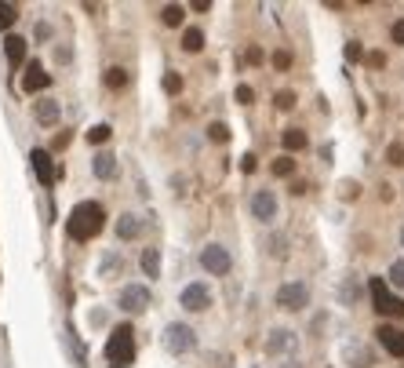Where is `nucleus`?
<instances>
[{"label": "nucleus", "instance_id": "1", "mask_svg": "<svg viewBox=\"0 0 404 368\" xmlns=\"http://www.w3.org/2000/svg\"><path fill=\"white\" fill-rule=\"evenodd\" d=\"M102 222H106V208L99 201H80L66 219V233L73 241H88V237L102 230Z\"/></svg>", "mask_w": 404, "mask_h": 368}, {"label": "nucleus", "instance_id": "2", "mask_svg": "<svg viewBox=\"0 0 404 368\" xmlns=\"http://www.w3.org/2000/svg\"><path fill=\"white\" fill-rule=\"evenodd\" d=\"M106 358L113 361V368H124L135 361V328L132 325H117L106 339Z\"/></svg>", "mask_w": 404, "mask_h": 368}, {"label": "nucleus", "instance_id": "3", "mask_svg": "<svg viewBox=\"0 0 404 368\" xmlns=\"http://www.w3.org/2000/svg\"><path fill=\"white\" fill-rule=\"evenodd\" d=\"M368 292H371V307H375L382 317H397V321H401V317H404V299L401 296H394L390 292V288H386V281H371L368 284Z\"/></svg>", "mask_w": 404, "mask_h": 368}, {"label": "nucleus", "instance_id": "4", "mask_svg": "<svg viewBox=\"0 0 404 368\" xmlns=\"http://www.w3.org/2000/svg\"><path fill=\"white\" fill-rule=\"evenodd\" d=\"M201 266L208 270V274L222 277V274H230L233 259H230V252H226L222 245H204V252H201Z\"/></svg>", "mask_w": 404, "mask_h": 368}, {"label": "nucleus", "instance_id": "5", "mask_svg": "<svg viewBox=\"0 0 404 368\" xmlns=\"http://www.w3.org/2000/svg\"><path fill=\"white\" fill-rule=\"evenodd\" d=\"M117 307L124 314H142V310L150 307V288L146 284H127L124 292H121V299H117Z\"/></svg>", "mask_w": 404, "mask_h": 368}, {"label": "nucleus", "instance_id": "6", "mask_svg": "<svg viewBox=\"0 0 404 368\" xmlns=\"http://www.w3.org/2000/svg\"><path fill=\"white\" fill-rule=\"evenodd\" d=\"M193 343H197V335H193L189 325H168L164 346L171 350V354H186V350H193Z\"/></svg>", "mask_w": 404, "mask_h": 368}, {"label": "nucleus", "instance_id": "7", "mask_svg": "<svg viewBox=\"0 0 404 368\" xmlns=\"http://www.w3.org/2000/svg\"><path fill=\"white\" fill-rule=\"evenodd\" d=\"M277 302L284 310H302L306 302H310V288H306L302 281H292V284H281L277 292Z\"/></svg>", "mask_w": 404, "mask_h": 368}, {"label": "nucleus", "instance_id": "8", "mask_svg": "<svg viewBox=\"0 0 404 368\" xmlns=\"http://www.w3.org/2000/svg\"><path fill=\"white\" fill-rule=\"evenodd\" d=\"M29 164H33L40 186H55L59 168H55V161H52V153H47V150H29Z\"/></svg>", "mask_w": 404, "mask_h": 368}, {"label": "nucleus", "instance_id": "9", "mask_svg": "<svg viewBox=\"0 0 404 368\" xmlns=\"http://www.w3.org/2000/svg\"><path fill=\"white\" fill-rule=\"evenodd\" d=\"M179 302H182V307H186L189 314H201V310H208V307H212V292H208L204 284H186Z\"/></svg>", "mask_w": 404, "mask_h": 368}, {"label": "nucleus", "instance_id": "10", "mask_svg": "<svg viewBox=\"0 0 404 368\" xmlns=\"http://www.w3.org/2000/svg\"><path fill=\"white\" fill-rule=\"evenodd\" d=\"M52 88V73H47L40 62H29V70L22 73V91L33 95V91H47Z\"/></svg>", "mask_w": 404, "mask_h": 368}, {"label": "nucleus", "instance_id": "11", "mask_svg": "<svg viewBox=\"0 0 404 368\" xmlns=\"http://www.w3.org/2000/svg\"><path fill=\"white\" fill-rule=\"evenodd\" d=\"M379 343L386 354L394 358H404V328H394V325H379Z\"/></svg>", "mask_w": 404, "mask_h": 368}, {"label": "nucleus", "instance_id": "12", "mask_svg": "<svg viewBox=\"0 0 404 368\" xmlns=\"http://www.w3.org/2000/svg\"><path fill=\"white\" fill-rule=\"evenodd\" d=\"M251 215L270 222L273 215H277V197L270 194V190H258V194H251Z\"/></svg>", "mask_w": 404, "mask_h": 368}, {"label": "nucleus", "instance_id": "13", "mask_svg": "<svg viewBox=\"0 0 404 368\" xmlns=\"http://www.w3.org/2000/svg\"><path fill=\"white\" fill-rule=\"evenodd\" d=\"M33 117L40 128H55L59 124V99H37L33 102Z\"/></svg>", "mask_w": 404, "mask_h": 368}, {"label": "nucleus", "instance_id": "14", "mask_svg": "<svg viewBox=\"0 0 404 368\" xmlns=\"http://www.w3.org/2000/svg\"><path fill=\"white\" fill-rule=\"evenodd\" d=\"M91 171L99 175L102 183H113V179L121 175V164H117V157H113V153H99V157L91 161Z\"/></svg>", "mask_w": 404, "mask_h": 368}, {"label": "nucleus", "instance_id": "15", "mask_svg": "<svg viewBox=\"0 0 404 368\" xmlns=\"http://www.w3.org/2000/svg\"><path fill=\"white\" fill-rule=\"evenodd\" d=\"M26 47H29V40H26V37H19V33H8V40H4V52H8V62H11V66H22Z\"/></svg>", "mask_w": 404, "mask_h": 368}, {"label": "nucleus", "instance_id": "16", "mask_svg": "<svg viewBox=\"0 0 404 368\" xmlns=\"http://www.w3.org/2000/svg\"><path fill=\"white\" fill-rule=\"evenodd\" d=\"M142 274L146 277H160V252L157 248H142Z\"/></svg>", "mask_w": 404, "mask_h": 368}, {"label": "nucleus", "instance_id": "17", "mask_svg": "<svg viewBox=\"0 0 404 368\" xmlns=\"http://www.w3.org/2000/svg\"><path fill=\"white\" fill-rule=\"evenodd\" d=\"M182 52H189V55H197V52H204V29H186L182 33Z\"/></svg>", "mask_w": 404, "mask_h": 368}, {"label": "nucleus", "instance_id": "18", "mask_svg": "<svg viewBox=\"0 0 404 368\" xmlns=\"http://www.w3.org/2000/svg\"><path fill=\"white\" fill-rule=\"evenodd\" d=\"M182 19H186L182 4H164V8H160V22H164V26H182Z\"/></svg>", "mask_w": 404, "mask_h": 368}, {"label": "nucleus", "instance_id": "19", "mask_svg": "<svg viewBox=\"0 0 404 368\" xmlns=\"http://www.w3.org/2000/svg\"><path fill=\"white\" fill-rule=\"evenodd\" d=\"M117 237H124V241H135V237H139V219L135 215H121L117 219Z\"/></svg>", "mask_w": 404, "mask_h": 368}, {"label": "nucleus", "instance_id": "20", "mask_svg": "<svg viewBox=\"0 0 404 368\" xmlns=\"http://www.w3.org/2000/svg\"><path fill=\"white\" fill-rule=\"evenodd\" d=\"M106 88H109V91L127 88V70H124V66H109V70H106Z\"/></svg>", "mask_w": 404, "mask_h": 368}, {"label": "nucleus", "instance_id": "21", "mask_svg": "<svg viewBox=\"0 0 404 368\" xmlns=\"http://www.w3.org/2000/svg\"><path fill=\"white\" fill-rule=\"evenodd\" d=\"M109 139H113V128H109V124H95V128H88V142H91V146H106Z\"/></svg>", "mask_w": 404, "mask_h": 368}, {"label": "nucleus", "instance_id": "22", "mask_svg": "<svg viewBox=\"0 0 404 368\" xmlns=\"http://www.w3.org/2000/svg\"><path fill=\"white\" fill-rule=\"evenodd\" d=\"M281 142H284V150H302L306 146V132L302 128H288V132L281 135Z\"/></svg>", "mask_w": 404, "mask_h": 368}, {"label": "nucleus", "instance_id": "23", "mask_svg": "<svg viewBox=\"0 0 404 368\" xmlns=\"http://www.w3.org/2000/svg\"><path fill=\"white\" fill-rule=\"evenodd\" d=\"M15 22H19V8L8 4V0H0V29H11Z\"/></svg>", "mask_w": 404, "mask_h": 368}, {"label": "nucleus", "instance_id": "24", "mask_svg": "<svg viewBox=\"0 0 404 368\" xmlns=\"http://www.w3.org/2000/svg\"><path fill=\"white\" fill-rule=\"evenodd\" d=\"M208 139H212V142H230V128H226L222 121L208 124Z\"/></svg>", "mask_w": 404, "mask_h": 368}, {"label": "nucleus", "instance_id": "25", "mask_svg": "<svg viewBox=\"0 0 404 368\" xmlns=\"http://www.w3.org/2000/svg\"><path fill=\"white\" fill-rule=\"evenodd\" d=\"M295 171V157H277L273 161V175H292Z\"/></svg>", "mask_w": 404, "mask_h": 368}, {"label": "nucleus", "instance_id": "26", "mask_svg": "<svg viewBox=\"0 0 404 368\" xmlns=\"http://www.w3.org/2000/svg\"><path fill=\"white\" fill-rule=\"evenodd\" d=\"M164 91H168V95H179V91H182V77H179V73H168V77H164Z\"/></svg>", "mask_w": 404, "mask_h": 368}, {"label": "nucleus", "instance_id": "27", "mask_svg": "<svg viewBox=\"0 0 404 368\" xmlns=\"http://www.w3.org/2000/svg\"><path fill=\"white\" fill-rule=\"evenodd\" d=\"M273 102H277V109H292L295 106V91H277V99H273Z\"/></svg>", "mask_w": 404, "mask_h": 368}, {"label": "nucleus", "instance_id": "28", "mask_svg": "<svg viewBox=\"0 0 404 368\" xmlns=\"http://www.w3.org/2000/svg\"><path fill=\"white\" fill-rule=\"evenodd\" d=\"M386 161H390V164H404V146H401V142H394V146L386 150Z\"/></svg>", "mask_w": 404, "mask_h": 368}, {"label": "nucleus", "instance_id": "29", "mask_svg": "<svg viewBox=\"0 0 404 368\" xmlns=\"http://www.w3.org/2000/svg\"><path fill=\"white\" fill-rule=\"evenodd\" d=\"M237 102H244V106H251V102H255V91H251L248 84H240V88H237Z\"/></svg>", "mask_w": 404, "mask_h": 368}, {"label": "nucleus", "instance_id": "30", "mask_svg": "<svg viewBox=\"0 0 404 368\" xmlns=\"http://www.w3.org/2000/svg\"><path fill=\"white\" fill-rule=\"evenodd\" d=\"M273 66L288 70V66H292V55H288V52H273Z\"/></svg>", "mask_w": 404, "mask_h": 368}, {"label": "nucleus", "instance_id": "31", "mask_svg": "<svg viewBox=\"0 0 404 368\" xmlns=\"http://www.w3.org/2000/svg\"><path fill=\"white\" fill-rule=\"evenodd\" d=\"M346 59H350V62L364 59V52H361V44H357V40H350V44H346Z\"/></svg>", "mask_w": 404, "mask_h": 368}, {"label": "nucleus", "instance_id": "32", "mask_svg": "<svg viewBox=\"0 0 404 368\" xmlns=\"http://www.w3.org/2000/svg\"><path fill=\"white\" fill-rule=\"evenodd\" d=\"M364 62H368L371 70H382V66H386V55H382V52H371V55H368Z\"/></svg>", "mask_w": 404, "mask_h": 368}, {"label": "nucleus", "instance_id": "33", "mask_svg": "<svg viewBox=\"0 0 404 368\" xmlns=\"http://www.w3.org/2000/svg\"><path fill=\"white\" fill-rule=\"evenodd\" d=\"M390 277H394L397 288H404V263H394V266H390Z\"/></svg>", "mask_w": 404, "mask_h": 368}, {"label": "nucleus", "instance_id": "34", "mask_svg": "<svg viewBox=\"0 0 404 368\" xmlns=\"http://www.w3.org/2000/svg\"><path fill=\"white\" fill-rule=\"evenodd\" d=\"M390 37H394V44H404V19H401V22H394Z\"/></svg>", "mask_w": 404, "mask_h": 368}, {"label": "nucleus", "instance_id": "35", "mask_svg": "<svg viewBox=\"0 0 404 368\" xmlns=\"http://www.w3.org/2000/svg\"><path fill=\"white\" fill-rule=\"evenodd\" d=\"M248 62H263V52H258V47H248Z\"/></svg>", "mask_w": 404, "mask_h": 368}, {"label": "nucleus", "instance_id": "36", "mask_svg": "<svg viewBox=\"0 0 404 368\" xmlns=\"http://www.w3.org/2000/svg\"><path fill=\"white\" fill-rule=\"evenodd\" d=\"M240 168H244V171H255V157L248 153V157H244V161H240Z\"/></svg>", "mask_w": 404, "mask_h": 368}, {"label": "nucleus", "instance_id": "37", "mask_svg": "<svg viewBox=\"0 0 404 368\" xmlns=\"http://www.w3.org/2000/svg\"><path fill=\"white\" fill-rule=\"evenodd\" d=\"M401 241H404V233H401Z\"/></svg>", "mask_w": 404, "mask_h": 368}]
</instances>
